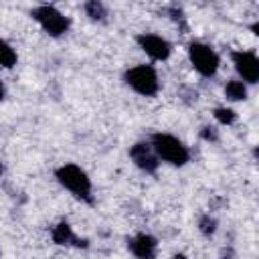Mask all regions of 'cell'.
<instances>
[{
	"mask_svg": "<svg viewBox=\"0 0 259 259\" xmlns=\"http://www.w3.org/2000/svg\"><path fill=\"white\" fill-rule=\"evenodd\" d=\"M152 150L156 152V156H160L162 160H166L174 166H182L188 162L186 146L170 134H154L152 136Z\"/></svg>",
	"mask_w": 259,
	"mask_h": 259,
	"instance_id": "1",
	"label": "cell"
},
{
	"mask_svg": "<svg viewBox=\"0 0 259 259\" xmlns=\"http://www.w3.org/2000/svg\"><path fill=\"white\" fill-rule=\"evenodd\" d=\"M57 180L67 188L71 190L77 198L81 200H87L91 202V180L89 176L75 164H65L57 170Z\"/></svg>",
	"mask_w": 259,
	"mask_h": 259,
	"instance_id": "2",
	"label": "cell"
},
{
	"mask_svg": "<svg viewBox=\"0 0 259 259\" xmlns=\"http://www.w3.org/2000/svg\"><path fill=\"white\" fill-rule=\"evenodd\" d=\"M125 83L140 95H154L158 91V75L150 65H138L125 73Z\"/></svg>",
	"mask_w": 259,
	"mask_h": 259,
	"instance_id": "3",
	"label": "cell"
},
{
	"mask_svg": "<svg viewBox=\"0 0 259 259\" xmlns=\"http://www.w3.org/2000/svg\"><path fill=\"white\" fill-rule=\"evenodd\" d=\"M188 57H190V63L194 65V69L204 77L214 75L219 69V55L202 42H192L188 47Z\"/></svg>",
	"mask_w": 259,
	"mask_h": 259,
	"instance_id": "4",
	"label": "cell"
},
{
	"mask_svg": "<svg viewBox=\"0 0 259 259\" xmlns=\"http://www.w3.org/2000/svg\"><path fill=\"white\" fill-rule=\"evenodd\" d=\"M32 16L38 20V24H40L51 36H59V34L67 32V28H69V20H67L57 8H53V6H49V4H42V6L34 8V10H32Z\"/></svg>",
	"mask_w": 259,
	"mask_h": 259,
	"instance_id": "5",
	"label": "cell"
},
{
	"mask_svg": "<svg viewBox=\"0 0 259 259\" xmlns=\"http://www.w3.org/2000/svg\"><path fill=\"white\" fill-rule=\"evenodd\" d=\"M233 63H235V69L239 71V75L247 83H257V79H259V61H257L255 53L237 51V53H233Z\"/></svg>",
	"mask_w": 259,
	"mask_h": 259,
	"instance_id": "6",
	"label": "cell"
},
{
	"mask_svg": "<svg viewBox=\"0 0 259 259\" xmlns=\"http://www.w3.org/2000/svg\"><path fill=\"white\" fill-rule=\"evenodd\" d=\"M130 156H132V160L136 162V166L140 168V170H144V172H156L158 170V156H156V152L152 150V146L150 144H134L132 146V150H130Z\"/></svg>",
	"mask_w": 259,
	"mask_h": 259,
	"instance_id": "7",
	"label": "cell"
},
{
	"mask_svg": "<svg viewBox=\"0 0 259 259\" xmlns=\"http://www.w3.org/2000/svg\"><path fill=\"white\" fill-rule=\"evenodd\" d=\"M138 45L156 61H164L170 57V42L164 40L162 36L158 34H140L138 38Z\"/></svg>",
	"mask_w": 259,
	"mask_h": 259,
	"instance_id": "8",
	"label": "cell"
},
{
	"mask_svg": "<svg viewBox=\"0 0 259 259\" xmlns=\"http://www.w3.org/2000/svg\"><path fill=\"white\" fill-rule=\"evenodd\" d=\"M127 247H130V251L138 259H156V247H158V243H156V239L152 235H146V233L136 235V237H132L127 241Z\"/></svg>",
	"mask_w": 259,
	"mask_h": 259,
	"instance_id": "9",
	"label": "cell"
},
{
	"mask_svg": "<svg viewBox=\"0 0 259 259\" xmlns=\"http://www.w3.org/2000/svg\"><path fill=\"white\" fill-rule=\"evenodd\" d=\"M53 241L57 245H77V247H87V241L85 239H77L73 229L67 225V223H59L55 229H53Z\"/></svg>",
	"mask_w": 259,
	"mask_h": 259,
	"instance_id": "10",
	"label": "cell"
},
{
	"mask_svg": "<svg viewBox=\"0 0 259 259\" xmlns=\"http://www.w3.org/2000/svg\"><path fill=\"white\" fill-rule=\"evenodd\" d=\"M225 95L233 101H239V99H245L247 97V87L241 83V81H229L227 87H225Z\"/></svg>",
	"mask_w": 259,
	"mask_h": 259,
	"instance_id": "11",
	"label": "cell"
},
{
	"mask_svg": "<svg viewBox=\"0 0 259 259\" xmlns=\"http://www.w3.org/2000/svg\"><path fill=\"white\" fill-rule=\"evenodd\" d=\"M0 65L6 67V69H10V67L16 65V53H14V49H12L8 42H4V40H0Z\"/></svg>",
	"mask_w": 259,
	"mask_h": 259,
	"instance_id": "12",
	"label": "cell"
},
{
	"mask_svg": "<svg viewBox=\"0 0 259 259\" xmlns=\"http://www.w3.org/2000/svg\"><path fill=\"white\" fill-rule=\"evenodd\" d=\"M85 12H87L93 20H103V18H105V8H103V4L97 2V0L87 2V4H85Z\"/></svg>",
	"mask_w": 259,
	"mask_h": 259,
	"instance_id": "13",
	"label": "cell"
},
{
	"mask_svg": "<svg viewBox=\"0 0 259 259\" xmlns=\"http://www.w3.org/2000/svg\"><path fill=\"white\" fill-rule=\"evenodd\" d=\"M214 117L223 125H231L235 121V111L233 109H227V107H219V109H214Z\"/></svg>",
	"mask_w": 259,
	"mask_h": 259,
	"instance_id": "14",
	"label": "cell"
},
{
	"mask_svg": "<svg viewBox=\"0 0 259 259\" xmlns=\"http://www.w3.org/2000/svg\"><path fill=\"white\" fill-rule=\"evenodd\" d=\"M198 227H200L202 235H212L214 229H217V221H214L210 214H204V217L198 221Z\"/></svg>",
	"mask_w": 259,
	"mask_h": 259,
	"instance_id": "15",
	"label": "cell"
},
{
	"mask_svg": "<svg viewBox=\"0 0 259 259\" xmlns=\"http://www.w3.org/2000/svg\"><path fill=\"white\" fill-rule=\"evenodd\" d=\"M202 138H206V140H217L214 127H204V130H202Z\"/></svg>",
	"mask_w": 259,
	"mask_h": 259,
	"instance_id": "16",
	"label": "cell"
},
{
	"mask_svg": "<svg viewBox=\"0 0 259 259\" xmlns=\"http://www.w3.org/2000/svg\"><path fill=\"white\" fill-rule=\"evenodd\" d=\"M4 97V85H2V81H0V99Z\"/></svg>",
	"mask_w": 259,
	"mask_h": 259,
	"instance_id": "17",
	"label": "cell"
},
{
	"mask_svg": "<svg viewBox=\"0 0 259 259\" xmlns=\"http://www.w3.org/2000/svg\"><path fill=\"white\" fill-rule=\"evenodd\" d=\"M174 259H186V257H184V255H176Z\"/></svg>",
	"mask_w": 259,
	"mask_h": 259,
	"instance_id": "18",
	"label": "cell"
},
{
	"mask_svg": "<svg viewBox=\"0 0 259 259\" xmlns=\"http://www.w3.org/2000/svg\"><path fill=\"white\" fill-rule=\"evenodd\" d=\"M0 174H2V166H0Z\"/></svg>",
	"mask_w": 259,
	"mask_h": 259,
	"instance_id": "19",
	"label": "cell"
}]
</instances>
